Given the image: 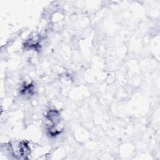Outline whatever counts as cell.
Returning <instances> with one entry per match:
<instances>
[{
	"mask_svg": "<svg viewBox=\"0 0 160 160\" xmlns=\"http://www.w3.org/2000/svg\"><path fill=\"white\" fill-rule=\"evenodd\" d=\"M47 119L54 124L57 125L59 122V112L55 109H51L46 114Z\"/></svg>",
	"mask_w": 160,
	"mask_h": 160,
	"instance_id": "7a4b0ae2",
	"label": "cell"
},
{
	"mask_svg": "<svg viewBox=\"0 0 160 160\" xmlns=\"http://www.w3.org/2000/svg\"><path fill=\"white\" fill-rule=\"evenodd\" d=\"M18 151L21 156L25 158L30 154V148L26 142L22 141L18 144Z\"/></svg>",
	"mask_w": 160,
	"mask_h": 160,
	"instance_id": "6da1fadb",
	"label": "cell"
}]
</instances>
